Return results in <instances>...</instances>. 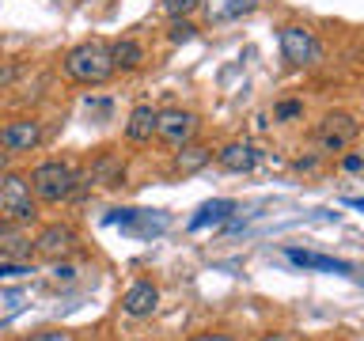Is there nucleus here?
<instances>
[{"label": "nucleus", "mask_w": 364, "mask_h": 341, "mask_svg": "<svg viewBox=\"0 0 364 341\" xmlns=\"http://www.w3.org/2000/svg\"><path fill=\"white\" fill-rule=\"evenodd\" d=\"M65 72L76 80V84H102V80L114 76L110 65V45L107 42H80L76 50H68L65 57Z\"/></svg>", "instance_id": "obj_1"}, {"label": "nucleus", "mask_w": 364, "mask_h": 341, "mask_svg": "<svg viewBox=\"0 0 364 341\" xmlns=\"http://www.w3.org/2000/svg\"><path fill=\"white\" fill-rule=\"evenodd\" d=\"M31 190L46 205L68 201L76 193V170L68 163H61V159H46V163H38L31 170Z\"/></svg>", "instance_id": "obj_2"}, {"label": "nucleus", "mask_w": 364, "mask_h": 341, "mask_svg": "<svg viewBox=\"0 0 364 341\" xmlns=\"http://www.w3.org/2000/svg\"><path fill=\"white\" fill-rule=\"evenodd\" d=\"M277 42H281V57L296 68L323 61V42H318L315 31H307V27H281Z\"/></svg>", "instance_id": "obj_3"}, {"label": "nucleus", "mask_w": 364, "mask_h": 341, "mask_svg": "<svg viewBox=\"0 0 364 341\" xmlns=\"http://www.w3.org/2000/svg\"><path fill=\"white\" fill-rule=\"evenodd\" d=\"M357 133H360V121L346 110H334L315 125V144L323 148V152H341V148H349L357 141Z\"/></svg>", "instance_id": "obj_4"}, {"label": "nucleus", "mask_w": 364, "mask_h": 341, "mask_svg": "<svg viewBox=\"0 0 364 341\" xmlns=\"http://www.w3.org/2000/svg\"><path fill=\"white\" fill-rule=\"evenodd\" d=\"M0 209L23 227L38 220V209H34V197H31V182L23 175H8L0 182Z\"/></svg>", "instance_id": "obj_5"}, {"label": "nucleus", "mask_w": 364, "mask_h": 341, "mask_svg": "<svg viewBox=\"0 0 364 341\" xmlns=\"http://www.w3.org/2000/svg\"><path fill=\"white\" fill-rule=\"evenodd\" d=\"M193 133H198V114H190V110H164V114H156V136L159 141H167L171 148H182V144H190L193 141Z\"/></svg>", "instance_id": "obj_6"}, {"label": "nucleus", "mask_w": 364, "mask_h": 341, "mask_svg": "<svg viewBox=\"0 0 364 341\" xmlns=\"http://www.w3.org/2000/svg\"><path fill=\"white\" fill-rule=\"evenodd\" d=\"M42 144V121L34 118H16V121H4L0 125V148L11 156L19 152H31V148Z\"/></svg>", "instance_id": "obj_7"}, {"label": "nucleus", "mask_w": 364, "mask_h": 341, "mask_svg": "<svg viewBox=\"0 0 364 341\" xmlns=\"http://www.w3.org/2000/svg\"><path fill=\"white\" fill-rule=\"evenodd\" d=\"M76 250H80V235L68 224H50V227H42V232H38V239H34V254L53 258V261L76 254Z\"/></svg>", "instance_id": "obj_8"}, {"label": "nucleus", "mask_w": 364, "mask_h": 341, "mask_svg": "<svg viewBox=\"0 0 364 341\" xmlns=\"http://www.w3.org/2000/svg\"><path fill=\"white\" fill-rule=\"evenodd\" d=\"M122 170H125V159L118 148H102V152L91 159L87 167V182H80V186H118L122 182Z\"/></svg>", "instance_id": "obj_9"}, {"label": "nucleus", "mask_w": 364, "mask_h": 341, "mask_svg": "<svg viewBox=\"0 0 364 341\" xmlns=\"http://www.w3.org/2000/svg\"><path fill=\"white\" fill-rule=\"evenodd\" d=\"M216 163L224 170H232V175H247V170H255V163H258V148L247 144V141H232L216 152Z\"/></svg>", "instance_id": "obj_10"}, {"label": "nucleus", "mask_w": 364, "mask_h": 341, "mask_svg": "<svg viewBox=\"0 0 364 341\" xmlns=\"http://www.w3.org/2000/svg\"><path fill=\"white\" fill-rule=\"evenodd\" d=\"M34 254V243H31V235L23 232V224H0V258H8V261H27Z\"/></svg>", "instance_id": "obj_11"}, {"label": "nucleus", "mask_w": 364, "mask_h": 341, "mask_svg": "<svg viewBox=\"0 0 364 341\" xmlns=\"http://www.w3.org/2000/svg\"><path fill=\"white\" fill-rule=\"evenodd\" d=\"M156 303H159V288L152 281H136L133 288L122 296V311L133 315V318H148L156 311Z\"/></svg>", "instance_id": "obj_12"}, {"label": "nucleus", "mask_w": 364, "mask_h": 341, "mask_svg": "<svg viewBox=\"0 0 364 341\" xmlns=\"http://www.w3.org/2000/svg\"><path fill=\"white\" fill-rule=\"evenodd\" d=\"M110 65H114V72H133V68H141L144 65V45L136 42V38H118L110 45Z\"/></svg>", "instance_id": "obj_13"}, {"label": "nucleus", "mask_w": 364, "mask_h": 341, "mask_svg": "<svg viewBox=\"0 0 364 341\" xmlns=\"http://www.w3.org/2000/svg\"><path fill=\"white\" fill-rule=\"evenodd\" d=\"M284 254H289V261H296V266H304V269H323V273H353L349 261H338V258L315 254V250H296V247H289Z\"/></svg>", "instance_id": "obj_14"}, {"label": "nucleus", "mask_w": 364, "mask_h": 341, "mask_svg": "<svg viewBox=\"0 0 364 341\" xmlns=\"http://www.w3.org/2000/svg\"><path fill=\"white\" fill-rule=\"evenodd\" d=\"M232 212H235V201H228V197L205 201L201 209H198V216L190 220V232H201V227H209V224H224Z\"/></svg>", "instance_id": "obj_15"}, {"label": "nucleus", "mask_w": 364, "mask_h": 341, "mask_svg": "<svg viewBox=\"0 0 364 341\" xmlns=\"http://www.w3.org/2000/svg\"><path fill=\"white\" fill-rule=\"evenodd\" d=\"M156 114L159 110H152V107H133V114H129V121H125V136L129 141H152V133H156Z\"/></svg>", "instance_id": "obj_16"}, {"label": "nucleus", "mask_w": 364, "mask_h": 341, "mask_svg": "<svg viewBox=\"0 0 364 341\" xmlns=\"http://www.w3.org/2000/svg\"><path fill=\"white\" fill-rule=\"evenodd\" d=\"M209 159H213V148H205V144H182L178 156H175V170H178V175H193V170H201Z\"/></svg>", "instance_id": "obj_17"}, {"label": "nucleus", "mask_w": 364, "mask_h": 341, "mask_svg": "<svg viewBox=\"0 0 364 341\" xmlns=\"http://www.w3.org/2000/svg\"><path fill=\"white\" fill-rule=\"evenodd\" d=\"M193 38H198V27H193L190 19H171V27H167L171 45H182V42H193Z\"/></svg>", "instance_id": "obj_18"}, {"label": "nucleus", "mask_w": 364, "mask_h": 341, "mask_svg": "<svg viewBox=\"0 0 364 341\" xmlns=\"http://www.w3.org/2000/svg\"><path fill=\"white\" fill-rule=\"evenodd\" d=\"M198 4H201V0H164V11L171 19H186V16L198 11Z\"/></svg>", "instance_id": "obj_19"}, {"label": "nucleus", "mask_w": 364, "mask_h": 341, "mask_svg": "<svg viewBox=\"0 0 364 341\" xmlns=\"http://www.w3.org/2000/svg\"><path fill=\"white\" fill-rule=\"evenodd\" d=\"M304 114V102H281L277 110H273V118L277 121H292V118H300Z\"/></svg>", "instance_id": "obj_20"}, {"label": "nucleus", "mask_w": 364, "mask_h": 341, "mask_svg": "<svg viewBox=\"0 0 364 341\" xmlns=\"http://www.w3.org/2000/svg\"><path fill=\"white\" fill-rule=\"evenodd\" d=\"M360 167H364V156L360 152H349L346 159H341V170H349V175H357Z\"/></svg>", "instance_id": "obj_21"}, {"label": "nucleus", "mask_w": 364, "mask_h": 341, "mask_svg": "<svg viewBox=\"0 0 364 341\" xmlns=\"http://www.w3.org/2000/svg\"><path fill=\"white\" fill-rule=\"evenodd\" d=\"M19 273H31V269L23 266V261H4V266H0V277H19Z\"/></svg>", "instance_id": "obj_22"}, {"label": "nucleus", "mask_w": 364, "mask_h": 341, "mask_svg": "<svg viewBox=\"0 0 364 341\" xmlns=\"http://www.w3.org/2000/svg\"><path fill=\"white\" fill-rule=\"evenodd\" d=\"M16 72H19L16 65H0V91H4V87L11 84V80H16Z\"/></svg>", "instance_id": "obj_23"}, {"label": "nucleus", "mask_w": 364, "mask_h": 341, "mask_svg": "<svg viewBox=\"0 0 364 341\" xmlns=\"http://www.w3.org/2000/svg\"><path fill=\"white\" fill-rule=\"evenodd\" d=\"M190 341H232L228 334H193Z\"/></svg>", "instance_id": "obj_24"}, {"label": "nucleus", "mask_w": 364, "mask_h": 341, "mask_svg": "<svg viewBox=\"0 0 364 341\" xmlns=\"http://www.w3.org/2000/svg\"><path fill=\"white\" fill-rule=\"evenodd\" d=\"M262 341H289V337H284V334H266Z\"/></svg>", "instance_id": "obj_25"}, {"label": "nucleus", "mask_w": 364, "mask_h": 341, "mask_svg": "<svg viewBox=\"0 0 364 341\" xmlns=\"http://www.w3.org/2000/svg\"><path fill=\"white\" fill-rule=\"evenodd\" d=\"M27 341H50V337H27Z\"/></svg>", "instance_id": "obj_26"}]
</instances>
